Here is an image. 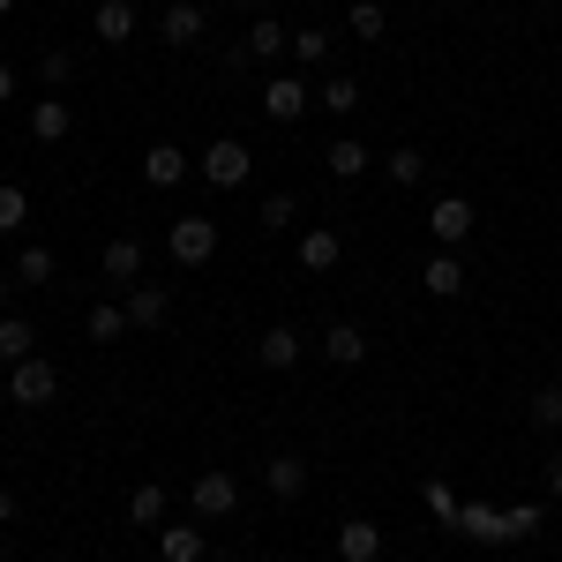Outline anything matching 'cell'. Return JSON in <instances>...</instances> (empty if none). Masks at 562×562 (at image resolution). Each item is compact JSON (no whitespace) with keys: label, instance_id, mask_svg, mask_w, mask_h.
I'll return each instance as SVG.
<instances>
[{"label":"cell","instance_id":"obj_1","mask_svg":"<svg viewBox=\"0 0 562 562\" xmlns=\"http://www.w3.org/2000/svg\"><path fill=\"white\" fill-rule=\"evenodd\" d=\"M188 510H195V518H203V525L233 518V510H240V480L225 473V465H203V473L188 480Z\"/></svg>","mask_w":562,"mask_h":562},{"label":"cell","instance_id":"obj_2","mask_svg":"<svg viewBox=\"0 0 562 562\" xmlns=\"http://www.w3.org/2000/svg\"><path fill=\"white\" fill-rule=\"evenodd\" d=\"M53 397H60V368H53V360L31 352V360H15V368H8V405H23V413H31V405H53Z\"/></svg>","mask_w":562,"mask_h":562},{"label":"cell","instance_id":"obj_3","mask_svg":"<svg viewBox=\"0 0 562 562\" xmlns=\"http://www.w3.org/2000/svg\"><path fill=\"white\" fill-rule=\"evenodd\" d=\"M166 248H173V262H180V270H203V262L217 256V217H173Z\"/></svg>","mask_w":562,"mask_h":562},{"label":"cell","instance_id":"obj_4","mask_svg":"<svg viewBox=\"0 0 562 562\" xmlns=\"http://www.w3.org/2000/svg\"><path fill=\"white\" fill-rule=\"evenodd\" d=\"M307 105H315V83H307V76H270V83H262V113H270L278 128H293Z\"/></svg>","mask_w":562,"mask_h":562},{"label":"cell","instance_id":"obj_5","mask_svg":"<svg viewBox=\"0 0 562 562\" xmlns=\"http://www.w3.org/2000/svg\"><path fill=\"white\" fill-rule=\"evenodd\" d=\"M248 166H256V158H248L240 135H217L211 150H203V180H211V188H248Z\"/></svg>","mask_w":562,"mask_h":562},{"label":"cell","instance_id":"obj_6","mask_svg":"<svg viewBox=\"0 0 562 562\" xmlns=\"http://www.w3.org/2000/svg\"><path fill=\"white\" fill-rule=\"evenodd\" d=\"M428 233H435V248H465V233H473V203H465V195H435V203H428Z\"/></svg>","mask_w":562,"mask_h":562},{"label":"cell","instance_id":"obj_7","mask_svg":"<svg viewBox=\"0 0 562 562\" xmlns=\"http://www.w3.org/2000/svg\"><path fill=\"white\" fill-rule=\"evenodd\" d=\"M158 38H166V45H203V38H211V15H203V0H166V15H158Z\"/></svg>","mask_w":562,"mask_h":562},{"label":"cell","instance_id":"obj_8","mask_svg":"<svg viewBox=\"0 0 562 562\" xmlns=\"http://www.w3.org/2000/svg\"><path fill=\"white\" fill-rule=\"evenodd\" d=\"M301 352H307V338L293 330V323H270V330L256 338V360L270 368V375H285V368H301Z\"/></svg>","mask_w":562,"mask_h":562},{"label":"cell","instance_id":"obj_9","mask_svg":"<svg viewBox=\"0 0 562 562\" xmlns=\"http://www.w3.org/2000/svg\"><path fill=\"white\" fill-rule=\"evenodd\" d=\"M128 330H166V315H173V293H166V285H150V278H143V285H128Z\"/></svg>","mask_w":562,"mask_h":562},{"label":"cell","instance_id":"obj_10","mask_svg":"<svg viewBox=\"0 0 562 562\" xmlns=\"http://www.w3.org/2000/svg\"><path fill=\"white\" fill-rule=\"evenodd\" d=\"M135 31H143L135 0H98V15H90V38H98V45H128Z\"/></svg>","mask_w":562,"mask_h":562},{"label":"cell","instance_id":"obj_11","mask_svg":"<svg viewBox=\"0 0 562 562\" xmlns=\"http://www.w3.org/2000/svg\"><path fill=\"white\" fill-rule=\"evenodd\" d=\"M98 270H105V285H143V240H135V233H121V240H105V256H98Z\"/></svg>","mask_w":562,"mask_h":562},{"label":"cell","instance_id":"obj_12","mask_svg":"<svg viewBox=\"0 0 562 562\" xmlns=\"http://www.w3.org/2000/svg\"><path fill=\"white\" fill-rule=\"evenodd\" d=\"M338 562H383V525L375 518H346L338 525Z\"/></svg>","mask_w":562,"mask_h":562},{"label":"cell","instance_id":"obj_13","mask_svg":"<svg viewBox=\"0 0 562 562\" xmlns=\"http://www.w3.org/2000/svg\"><path fill=\"white\" fill-rule=\"evenodd\" d=\"M188 173H195V166H188L180 143H150V150H143V180H150V188H180Z\"/></svg>","mask_w":562,"mask_h":562},{"label":"cell","instance_id":"obj_14","mask_svg":"<svg viewBox=\"0 0 562 562\" xmlns=\"http://www.w3.org/2000/svg\"><path fill=\"white\" fill-rule=\"evenodd\" d=\"M420 285H428L435 301H458V293H465V262H458V248H435L428 270H420Z\"/></svg>","mask_w":562,"mask_h":562},{"label":"cell","instance_id":"obj_15","mask_svg":"<svg viewBox=\"0 0 562 562\" xmlns=\"http://www.w3.org/2000/svg\"><path fill=\"white\" fill-rule=\"evenodd\" d=\"M338 262H346V240H338L330 225H307V233H301V270L323 278V270H338Z\"/></svg>","mask_w":562,"mask_h":562},{"label":"cell","instance_id":"obj_16","mask_svg":"<svg viewBox=\"0 0 562 562\" xmlns=\"http://www.w3.org/2000/svg\"><path fill=\"white\" fill-rule=\"evenodd\" d=\"M262 487H270L278 503H301V495H307V458H293V450L270 458V465H262Z\"/></svg>","mask_w":562,"mask_h":562},{"label":"cell","instance_id":"obj_17","mask_svg":"<svg viewBox=\"0 0 562 562\" xmlns=\"http://www.w3.org/2000/svg\"><path fill=\"white\" fill-rule=\"evenodd\" d=\"M323 360H330V368H360V360H368V330H360V323H330V330H323Z\"/></svg>","mask_w":562,"mask_h":562},{"label":"cell","instance_id":"obj_18","mask_svg":"<svg viewBox=\"0 0 562 562\" xmlns=\"http://www.w3.org/2000/svg\"><path fill=\"white\" fill-rule=\"evenodd\" d=\"M68 128H76V113H68V98H60V90H45L38 105H31V135H38V143H60Z\"/></svg>","mask_w":562,"mask_h":562},{"label":"cell","instance_id":"obj_19","mask_svg":"<svg viewBox=\"0 0 562 562\" xmlns=\"http://www.w3.org/2000/svg\"><path fill=\"white\" fill-rule=\"evenodd\" d=\"M158 562H203V518L195 525H158Z\"/></svg>","mask_w":562,"mask_h":562},{"label":"cell","instance_id":"obj_20","mask_svg":"<svg viewBox=\"0 0 562 562\" xmlns=\"http://www.w3.org/2000/svg\"><path fill=\"white\" fill-rule=\"evenodd\" d=\"M368 166H375V158H368V143H352V135H338V143L323 150V173L330 180H360Z\"/></svg>","mask_w":562,"mask_h":562},{"label":"cell","instance_id":"obj_21","mask_svg":"<svg viewBox=\"0 0 562 562\" xmlns=\"http://www.w3.org/2000/svg\"><path fill=\"white\" fill-rule=\"evenodd\" d=\"M53 270H60L53 248H38V240H23V248H15V285H53Z\"/></svg>","mask_w":562,"mask_h":562},{"label":"cell","instance_id":"obj_22","mask_svg":"<svg viewBox=\"0 0 562 562\" xmlns=\"http://www.w3.org/2000/svg\"><path fill=\"white\" fill-rule=\"evenodd\" d=\"M458 532H465V540H480V548H503V510L465 503V510H458Z\"/></svg>","mask_w":562,"mask_h":562},{"label":"cell","instance_id":"obj_23","mask_svg":"<svg viewBox=\"0 0 562 562\" xmlns=\"http://www.w3.org/2000/svg\"><path fill=\"white\" fill-rule=\"evenodd\" d=\"M83 330H90V346H121V338H128V307L98 301V307L83 315Z\"/></svg>","mask_w":562,"mask_h":562},{"label":"cell","instance_id":"obj_24","mask_svg":"<svg viewBox=\"0 0 562 562\" xmlns=\"http://www.w3.org/2000/svg\"><path fill=\"white\" fill-rule=\"evenodd\" d=\"M248 53H256V60H278V53H293V31H285L278 15H256V31H248Z\"/></svg>","mask_w":562,"mask_h":562},{"label":"cell","instance_id":"obj_25","mask_svg":"<svg viewBox=\"0 0 562 562\" xmlns=\"http://www.w3.org/2000/svg\"><path fill=\"white\" fill-rule=\"evenodd\" d=\"M31 352H38V330H31L23 315H0V360L15 368V360H31Z\"/></svg>","mask_w":562,"mask_h":562},{"label":"cell","instance_id":"obj_26","mask_svg":"<svg viewBox=\"0 0 562 562\" xmlns=\"http://www.w3.org/2000/svg\"><path fill=\"white\" fill-rule=\"evenodd\" d=\"M315 105H323V113H360V83H352V76H323V83H315Z\"/></svg>","mask_w":562,"mask_h":562},{"label":"cell","instance_id":"obj_27","mask_svg":"<svg viewBox=\"0 0 562 562\" xmlns=\"http://www.w3.org/2000/svg\"><path fill=\"white\" fill-rule=\"evenodd\" d=\"M23 225H31V188L0 180V233H23Z\"/></svg>","mask_w":562,"mask_h":562},{"label":"cell","instance_id":"obj_28","mask_svg":"<svg viewBox=\"0 0 562 562\" xmlns=\"http://www.w3.org/2000/svg\"><path fill=\"white\" fill-rule=\"evenodd\" d=\"M383 173L397 180V188H420V180H428V158H420L413 143H397V150H390V158H383Z\"/></svg>","mask_w":562,"mask_h":562},{"label":"cell","instance_id":"obj_29","mask_svg":"<svg viewBox=\"0 0 562 562\" xmlns=\"http://www.w3.org/2000/svg\"><path fill=\"white\" fill-rule=\"evenodd\" d=\"M323 60H330V31H293V68H301V76H315Z\"/></svg>","mask_w":562,"mask_h":562},{"label":"cell","instance_id":"obj_30","mask_svg":"<svg viewBox=\"0 0 562 562\" xmlns=\"http://www.w3.org/2000/svg\"><path fill=\"white\" fill-rule=\"evenodd\" d=\"M128 518L135 525H166V487H158V480H143V487L128 495Z\"/></svg>","mask_w":562,"mask_h":562},{"label":"cell","instance_id":"obj_31","mask_svg":"<svg viewBox=\"0 0 562 562\" xmlns=\"http://www.w3.org/2000/svg\"><path fill=\"white\" fill-rule=\"evenodd\" d=\"M525 413H532V428L555 435V428H562V390H555V383H540L532 397H525Z\"/></svg>","mask_w":562,"mask_h":562},{"label":"cell","instance_id":"obj_32","mask_svg":"<svg viewBox=\"0 0 562 562\" xmlns=\"http://www.w3.org/2000/svg\"><path fill=\"white\" fill-rule=\"evenodd\" d=\"M346 23H352V38H368V45H375V38H383V23H390V8H383V0H352V15H346Z\"/></svg>","mask_w":562,"mask_h":562},{"label":"cell","instance_id":"obj_33","mask_svg":"<svg viewBox=\"0 0 562 562\" xmlns=\"http://www.w3.org/2000/svg\"><path fill=\"white\" fill-rule=\"evenodd\" d=\"M540 503H510V510H503V540H532V532H540Z\"/></svg>","mask_w":562,"mask_h":562},{"label":"cell","instance_id":"obj_34","mask_svg":"<svg viewBox=\"0 0 562 562\" xmlns=\"http://www.w3.org/2000/svg\"><path fill=\"white\" fill-rule=\"evenodd\" d=\"M420 503H428V510H435V518H442V525H458V510H465L450 480H428V487H420Z\"/></svg>","mask_w":562,"mask_h":562},{"label":"cell","instance_id":"obj_35","mask_svg":"<svg viewBox=\"0 0 562 562\" xmlns=\"http://www.w3.org/2000/svg\"><path fill=\"white\" fill-rule=\"evenodd\" d=\"M293 217H301V203H293L285 188H278V195H262V233H285Z\"/></svg>","mask_w":562,"mask_h":562},{"label":"cell","instance_id":"obj_36","mask_svg":"<svg viewBox=\"0 0 562 562\" xmlns=\"http://www.w3.org/2000/svg\"><path fill=\"white\" fill-rule=\"evenodd\" d=\"M38 76H45V83H53V90H60V83H68V76H76V53H68V45H53V53H45V60H38Z\"/></svg>","mask_w":562,"mask_h":562},{"label":"cell","instance_id":"obj_37","mask_svg":"<svg viewBox=\"0 0 562 562\" xmlns=\"http://www.w3.org/2000/svg\"><path fill=\"white\" fill-rule=\"evenodd\" d=\"M15 510H23V503H15V487H0V525L15 518Z\"/></svg>","mask_w":562,"mask_h":562},{"label":"cell","instance_id":"obj_38","mask_svg":"<svg viewBox=\"0 0 562 562\" xmlns=\"http://www.w3.org/2000/svg\"><path fill=\"white\" fill-rule=\"evenodd\" d=\"M8 98H15V68L0 60V105H8Z\"/></svg>","mask_w":562,"mask_h":562},{"label":"cell","instance_id":"obj_39","mask_svg":"<svg viewBox=\"0 0 562 562\" xmlns=\"http://www.w3.org/2000/svg\"><path fill=\"white\" fill-rule=\"evenodd\" d=\"M548 495H555V503H562V458H555V465H548Z\"/></svg>","mask_w":562,"mask_h":562},{"label":"cell","instance_id":"obj_40","mask_svg":"<svg viewBox=\"0 0 562 562\" xmlns=\"http://www.w3.org/2000/svg\"><path fill=\"white\" fill-rule=\"evenodd\" d=\"M0 562H8V532H0Z\"/></svg>","mask_w":562,"mask_h":562},{"label":"cell","instance_id":"obj_41","mask_svg":"<svg viewBox=\"0 0 562 562\" xmlns=\"http://www.w3.org/2000/svg\"><path fill=\"white\" fill-rule=\"evenodd\" d=\"M0 301H8V278H0Z\"/></svg>","mask_w":562,"mask_h":562},{"label":"cell","instance_id":"obj_42","mask_svg":"<svg viewBox=\"0 0 562 562\" xmlns=\"http://www.w3.org/2000/svg\"><path fill=\"white\" fill-rule=\"evenodd\" d=\"M8 8H15V0H0V15H8Z\"/></svg>","mask_w":562,"mask_h":562},{"label":"cell","instance_id":"obj_43","mask_svg":"<svg viewBox=\"0 0 562 562\" xmlns=\"http://www.w3.org/2000/svg\"><path fill=\"white\" fill-rule=\"evenodd\" d=\"M555 532H562V525H555Z\"/></svg>","mask_w":562,"mask_h":562}]
</instances>
